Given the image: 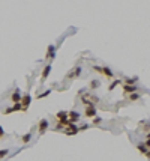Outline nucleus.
<instances>
[{"mask_svg":"<svg viewBox=\"0 0 150 161\" xmlns=\"http://www.w3.org/2000/svg\"><path fill=\"white\" fill-rule=\"evenodd\" d=\"M98 86H99V81H96V80L92 81V87H98Z\"/></svg>","mask_w":150,"mask_h":161,"instance_id":"nucleus-20","label":"nucleus"},{"mask_svg":"<svg viewBox=\"0 0 150 161\" xmlns=\"http://www.w3.org/2000/svg\"><path fill=\"white\" fill-rule=\"evenodd\" d=\"M48 128V121L47 119H41L39 122V134H44Z\"/></svg>","mask_w":150,"mask_h":161,"instance_id":"nucleus-10","label":"nucleus"},{"mask_svg":"<svg viewBox=\"0 0 150 161\" xmlns=\"http://www.w3.org/2000/svg\"><path fill=\"white\" fill-rule=\"evenodd\" d=\"M101 72H102V74H105V76H107V78H113V77H114V76H113V71H111V69H110L108 66H104V68H101Z\"/></svg>","mask_w":150,"mask_h":161,"instance_id":"nucleus-12","label":"nucleus"},{"mask_svg":"<svg viewBox=\"0 0 150 161\" xmlns=\"http://www.w3.org/2000/svg\"><path fill=\"white\" fill-rule=\"evenodd\" d=\"M117 84H120V80H116V81H113V84L110 86V90H113V89H114Z\"/></svg>","mask_w":150,"mask_h":161,"instance_id":"nucleus-18","label":"nucleus"},{"mask_svg":"<svg viewBox=\"0 0 150 161\" xmlns=\"http://www.w3.org/2000/svg\"><path fill=\"white\" fill-rule=\"evenodd\" d=\"M30 103H32V96L29 95V93H26L24 96H21V101H20V104H21V107H23V110H26L27 107L30 105Z\"/></svg>","mask_w":150,"mask_h":161,"instance_id":"nucleus-3","label":"nucleus"},{"mask_svg":"<svg viewBox=\"0 0 150 161\" xmlns=\"http://www.w3.org/2000/svg\"><path fill=\"white\" fill-rule=\"evenodd\" d=\"M84 115L89 116V117H95V116H96V109H95V105H87V109H86Z\"/></svg>","mask_w":150,"mask_h":161,"instance_id":"nucleus-6","label":"nucleus"},{"mask_svg":"<svg viewBox=\"0 0 150 161\" xmlns=\"http://www.w3.org/2000/svg\"><path fill=\"white\" fill-rule=\"evenodd\" d=\"M51 68H53L51 65H47V66L44 68V71H42V76H41V77H42V80H45V78L48 77V74L51 72Z\"/></svg>","mask_w":150,"mask_h":161,"instance_id":"nucleus-13","label":"nucleus"},{"mask_svg":"<svg viewBox=\"0 0 150 161\" xmlns=\"http://www.w3.org/2000/svg\"><path fill=\"white\" fill-rule=\"evenodd\" d=\"M32 140V134L30 133H27V134H24V136H23V142L24 143H29Z\"/></svg>","mask_w":150,"mask_h":161,"instance_id":"nucleus-14","label":"nucleus"},{"mask_svg":"<svg viewBox=\"0 0 150 161\" xmlns=\"http://www.w3.org/2000/svg\"><path fill=\"white\" fill-rule=\"evenodd\" d=\"M8 154H9V149H2V151H0V158H5Z\"/></svg>","mask_w":150,"mask_h":161,"instance_id":"nucleus-16","label":"nucleus"},{"mask_svg":"<svg viewBox=\"0 0 150 161\" xmlns=\"http://www.w3.org/2000/svg\"><path fill=\"white\" fill-rule=\"evenodd\" d=\"M137 80H138L137 77H134V78H128V80H126V84H131V86H132V84H135V83H137Z\"/></svg>","mask_w":150,"mask_h":161,"instance_id":"nucleus-15","label":"nucleus"},{"mask_svg":"<svg viewBox=\"0 0 150 161\" xmlns=\"http://www.w3.org/2000/svg\"><path fill=\"white\" fill-rule=\"evenodd\" d=\"M50 93H51V90L48 89V90H45V92L42 93V95H39V98H44V96H47V95H50Z\"/></svg>","mask_w":150,"mask_h":161,"instance_id":"nucleus-19","label":"nucleus"},{"mask_svg":"<svg viewBox=\"0 0 150 161\" xmlns=\"http://www.w3.org/2000/svg\"><path fill=\"white\" fill-rule=\"evenodd\" d=\"M3 134H5V131H3V128H2V127H0V138H2V137H3Z\"/></svg>","mask_w":150,"mask_h":161,"instance_id":"nucleus-21","label":"nucleus"},{"mask_svg":"<svg viewBox=\"0 0 150 161\" xmlns=\"http://www.w3.org/2000/svg\"><path fill=\"white\" fill-rule=\"evenodd\" d=\"M78 119H80V113H78V111H71V113H68V121L69 122L75 123Z\"/></svg>","mask_w":150,"mask_h":161,"instance_id":"nucleus-7","label":"nucleus"},{"mask_svg":"<svg viewBox=\"0 0 150 161\" xmlns=\"http://www.w3.org/2000/svg\"><path fill=\"white\" fill-rule=\"evenodd\" d=\"M66 127H68L66 130H65V134H66V136H75V134H77V133L80 131V130H78V127L75 125V123H72V122H69Z\"/></svg>","mask_w":150,"mask_h":161,"instance_id":"nucleus-1","label":"nucleus"},{"mask_svg":"<svg viewBox=\"0 0 150 161\" xmlns=\"http://www.w3.org/2000/svg\"><path fill=\"white\" fill-rule=\"evenodd\" d=\"M80 74H81V66H75L74 71H71L68 74V78H72V77H78Z\"/></svg>","mask_w":150,"mask_h":161,"instance_id":"nucleus-11","label":"nucleus"},{"mask_svg":"<svg viewBox=\"0 0 150 161\" xmlns=\"http://www.w3.org/2000/svg\"><path fill=\"white\" fill-rule=\"evenodd\" d=\"M137 149H138V151H140L141 154H144V155H146L147 158H149V138L146 140V144H138V146H137Z\"/></svg>","mask_w":150,"mask_h":161,"instance_id":"nucleus-4","label":"nucleus"},{"mask_svg":"<svg viewBox=\"0 0 150 161\" xmlns=\"http://www.w3.org/2000/svg\"><path fill=\"white\" fill-rule=\"evenodd\" d=\"M21 110H23V107H21V104H20V103H17L14 107H11V109H6V110H5V115L14 113V111H21Z\"/></svg>","mask_w":150,"mask_h":161,"instance_id":"nucleus-8","label":"nucleus"},{"mask_svg":"<svg viewBox=\"0 0 150 161\" xmlns=\"http://www.w3.org/2000/svg\"><path fill=\"white\" fill-rule=\"evenodd\" d=\"M137 86L135 84H125V86H123V92H125V93H135L137 92Z\"/></svg>","mask_w":150,"mask_h":161,"instance_id":"nucleus-5","label":"nucleus"},{"mask_svg":"<svg viewBox=\"0 0 150 161\" xmlns=\"http://www.w3.org/2000/svg\"><path fill=\"white\" fill-rule=\"evenodd\" d=\"M138 98H140V95H137V93H131V95H129V99H131V101H135V99H138Z\"/></svg>","mask_w":150,"mask_h":161,"instance_id":"nucleus-17","label":"nucleus"},{"mask_svg":"<svg viewBox=\"0 0 150 161\" xmlns=\"http://www.w3.org/2000/svg\"><path fill=\"white\" fill-rule=\"evenodd\" d=\"M56 51H57V45H53V44H50L48 45V48H47V54H45V57L47 59H54L56 57Z\"/></svg>","mask_w":150,"mask_h":161,"instance_id":"nucleus-2","label":"nucleus"},{"mask_svg":"<svg viewBox=\"0 0 150 161\" xmlns=\"http://www.w3.org/2000/svg\"><path fill=\"white\" fill-rule=\"evenodd\" d=\"M11 99H12V103H20L21 101V92H20V89H15V92L12 93V96H11Z\"/></svg>","mask_w":150,"mask_h":161,"instance_id":"nucleus-9","label":"nucleus"}]
</instances>
